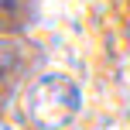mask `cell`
<instances>
[{"label": "cell", "instance_id": "cell-1", "mask_svg": "<svg viewBox=\"0 0 130 130\" xmlns=\"http://www.w3.org/2000/svg\"><path fill=\"white\" fill-rule=\"evenodd\" d=\"M31 120L45 130H58L65 127L79 110V89L72 79L65 75H45L38 86L31 89Z\"/></svg>", "mask_w": 130, "mask_h": 130}]
</instances>
